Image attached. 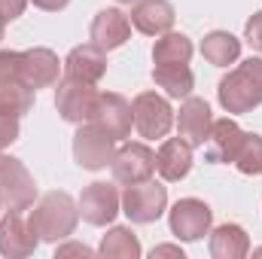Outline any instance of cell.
Returning a JSON list of instances; mask_svg holds the SVG:
<instances>
[{"label":"cell","mask_w":262,"mask_h":259,"mask_svg":"<svg viewBox=\"0 0 262 259\" xmlns=\"http://www.w3.org/2000/svg\"><path fill=\"white\" fill-rule=\"evenodd\" d=\"M247 250H250V241H247L241 226H229L226 223L210 238V253L216 259H238V256H244Z\"/></svg>","instance_id":"obj_21"},{"label":"cell","mask_w":262,"mask_h":259,"mask_svg":"<svg viewBox=\"0 0 262 259\" xmlns=\"http://www.w3.org/2000/svg\"><path fill=\"white\" fill-rule=\"evenodd\" d=\"M34 177L18 159L0 156V201L9 204V210H28L34 204Z\"/></svg>","instance_id":"obj_4"},{"label":"cell","mask_w":262,"mask_h":259,"mask_svg":"<svg viewBox=\"0 0 262 259\" xmlns=\"http://www.w3.org/2000/svg\"><path fill=\"white\" fill-rule=\"evenodd\" d=\"M25 3H28V0H0V18H3V21L18 18V15L25 12Z\"/></svg>","instance_id":"obj_30"},{"label":"cell","mask_w":262,"mask_h":259,"mask_svg":"<svg viewBox=\"0 0 262 259\" xmlns=\"http://www.w3.org/2000/svg\"><path fill=\"white\" fill-rule=\"evenodd\" d=\"M131 116H134V128L140 137H165L171 131V104L165 98H159L156 92H143L134 98L131 104Z\"/></svg>","instance_id":"obj_5"},{"label":"cell","mask_w":262,"mask_h":259,"mask_svg":"<svg viewBox=\"0 0 262 259\" xmlns=\"http://www.w3.org/2000/svg\"><path fill=\"white\" fill-rule=\"evenodd\" d=\"M207 162H235L241 143H244V131L238 128L232 119H216L210 125V134H207Z\"/></svg>","instance_id":"obj_15"},{"label":"cell","mask_w":262,"mask_h":259,"mask_svg":"<svg viewBox=\"0 0 262 259\" xmlns=\"http://www.w3.org/2000/svg\"><path fill=\"white\" fill-rule=\"evenodd\" d=\"M238 52H241V43H238L232 34H226V31H213V34H207L204 43H201V55L216 67L232 64V61L238 58Z\"/></svg>","instance_id":"obj_23"},{"label":"cell","mask_w":262,"mask_h":259,"mask_svg":"<svg viewBox=\"0 0 262 259\" xmlns=\"http://www.w3.org/2000/svg\"><path fill=\"white\" fill-rule=\"evenodd\" d=\"M113 137L107 134V131H101L98 125H82V128L76 131V137H73V156H76V162L82 165V168H92V171H98V168H107L110 162H113Z\"/></svg>","instance_id":"obj_8"},{"label":"cell","mask_w":262,"mask_h":259,"mask_svg":"<svg viewBox=\"0 0 262 259\" xmlns=\"http://www.w3.org/2000/svg\"><path fill=\"white\" fill-rule=\"evenodd\" d=\"M31 229L46 238V241H58V238H67L76 226V204L67 192H49L40 198V204L31 210L28 217Z\"/></svg>","instance_id":"obj_2"},{"label":"cell","mask_w":262,"mask_h":259,"mask_svg":"<svg viewBox=\"0 0 262 259\" xmlns=\"http://www.w3.org/2000/svg\"><path fill=\"white\" fill-rule=\"evenodd\" d=\"M101 253L104 256H140V244H137L134 232H128V229H113L104 238Z\"/></svg>","instance_id":"obj_26"},{"label":"cell","mask_w":262,"mask_h":259,"mask_svg":"<svg viewBox=\"0 0 262 259\" xmlns=\"http://www.w3.org/2000/svg\"><path fill=\"white\" fill-rule=\"evenodd\" d=\"M152 256H180V259H183V253H180L177 247H156V250H152Z\"/></svg>","instance_id":"obj_33"},{"label":"cell","mask_w":262,"mask_h":259,"mask_svg":"<svg viewBox=\"0 0 262 259\" xmlns=\"http://www.w3.org/2000/svg\"><path fill=\"white\" fill-rule=\"evenodd\" d=\"M247 43L262 52V12H256V15L247 21Z\"/></svg>","instance_id":"obj_28"},{"label":"cell","mask_w":262,"mask_h":259,"mask_svg":"<svg viewBox=\"0 0 262 259\" xmlns=\"http://www.w3.org/2000/svg\"><path fill=\"white\" fill-rule=\"evenodd\" d=\"M34 107V89L21 79V76H6L0 79V110L25 116Z\"/></svg>","instance_id":"obj_20"},{"label":"cell","mask_w":262,"mask_h":259,"mask_svg":"<svg viewBox=\"0 0 262 259\" xmlns=\"http://www.w3.org/2000/svg\"><path fill=\"white\" fill-rule=\"evenodd\" d=\"M67 253H79V256H92V250H89V247H79V244H70V247H61V250H58V256H67Z\"/></svg>","instance_id":"obj_32"},{"label":"cell","mask_w":262,"mask_h":259,"mask_svg":"<svg viewBox=\"0 0 262 259\" xmlns=\"http://www.w3.org/2000/svg\"><path fill=\"white\" fill-rule=\"evenodd\" d=\"M89 122L98 125L101 131H107L113 140H122L131 134V125H134L131 104L122 95H98V104H95Z\"/></svg>","instance_id":"obj_9"},{"label":"cell","mask_w":262,"mask_h":259,"mask_svg":"<svg viewBox=\"0 0 262 259\" xmlns=\"http://www.w3.org/2000/svg\"><path fill=\"white\" fill-rule=\"evenodd\" d=\"M152 79L168 92V98H189L192 92V70L186 64H156Z\"/></svg>","instance_id":"obj_22"},{"label":"cell","mask_w":262,"mask_h":259,"mask_svg":"<svg viewBox=\"0 0 262 259\" xmlns=\"http://www.w3.org/2000/svg\"><path fill=\"white\" fill-rule=\"evenodd\" d=\"M210 107L207 101L201 98H189L183 107H180V119H177V128H180V137L189 143V146H204L207 134H210Z\"/></svg>","instance_id":"obj_16"},{"label":"cell","mask_w":262,"mask_h":259,"mask_svg":"<svg viewBox=\"0 0 262 259\" xmlns=\"http://www.w3.org/2000/svg\"><path fill=\"white\" fill-rule=\"evenodd\" d=\"M220 104L229 113H247L262 104V58L238 64L220 82Z\"/></svg>","instance_id":"obj_1"},{"label":"cell","mask_w":262,"mask_h":259,"mask_svg":"<svg viewBox=\"0 0 262 259\" xmlns=\"http://www.w3.org/2000/svg\"><path fill=\"white\" fill-rule=\"evenodd\" d=\"M119 3H131V0H119Z\"/></svg>","instance_id":"obj_35"},{"label":"cell","mask_w":262,"mask_h":259,"mask_svg":"<svg viewBox=\"0 0 262 259\" xmlns=\"http://www.w3.org/2000/svg\"><path fill=\"white\" fill-rule=\"evenodd\" d=\"M192 168V146L183 137H171L162 143L159 156H156V171L162 174V180H183Z\"/></svg>","instance_id":"obj_17"},{"label":"cell","mask_w":262,"mask_h":259,"mask_svg":"<svg viewBox=\"0 0 262 259\" xmlns=\"http://www.w3.org/2000/svg\"><path fill=\"white\" fill-rule=\"evenodd\" d=\"M165 204H168V192L152 177L143 180V183L128 186L125 195H122V207H125V213L134 223H152V220H159L162 210H165Z\"/></svg>","instance_id":"obj_6"},{"label":"cell","mask_w":262,"mask_h":259,"mask_svg":"<svg viewBox=\"0 0 262 259\" xmlns=\"http://www.w3.org/2000/svg\"><path fill=\"white\" fill-rule=\"evenodd\" d=\"M15 137H18V116H15V113L0 110V149H3V146H9Z\"/></svg>","instance_id":"obj_27"},{"label":"cell","mask_w":262,"mask_h":259,"mask_svg":"<svg viewBox=\"0 0 262 259\" xmlns=\"http://www.w3.org/2000/svg\"><path fill=\"white\" fill-rule=\"evenodd\" d=\"M37 247V232L21 217V210H9L0 223V253L3 256H28Z\"/></svg>","instance_id":"obj_12"},{"label":"cell","mask_w":262,"mask_h":259,"mask_svg":"<svg viewBox=\"0 0 262 259\" xmlns=\"http://www.w3.org/2000/svg\"><path fill=\"white\" fill-rule=\"evenodd\" d=\"M189 55H192V43L183 34H165L152 49L156 64H189Z\"/></svg>","instance_id":"obj_24"},{"label":"cell","mask_w":262,"mask_h":259,"mask_svg":"<svg viewBox=\"0 0 262 259\" xmlns=\"http://www.w3.org/2000/svg\"><path fill=\"white\" fill-rule=\"evenodd\" d=\"M18 76L37 92L43 85H52L58 79V58L49 49H28L18 52Z\"/></svg>","instance_id":"obj_14"},{"label":"cell","mask_w":262,"mask_h":259,"mask_svg":"<svg viewBox=\"0 0 262 259\" xmlns=\"http://www.w3.org/2000/svg\"><path fill=\"white\" fill-rule=\"evenodd\" d=\"M131 25L140 34H149V37L165 34L174 25V6L168 0H140L131 9Z\"/></svg>","instance_id":"obj_18"},{"label":"cell","mask_w":262,"mask_h":259,"mask_svg":"<svg viewBox=\"0 0 262 259\" xmlns=\"http://www.w3.org/2000/svg\"><path fill=\"white\" fill-rule=\"evenodd\" d=\"M110 165H113V180L116 183L134 186V183H143L156 174V153L143 143H125L113 156Z\"/></svg>","instance_id":"obj_7"},{"label":"cell","mask_w":262,"mask_h":259,"mask_svg":"<svg viewBox=\"0 0 262 259\" xmlns=\"http://www.w3.org/2000/svg\"><path fill=\"white\" fill-rule=\"evenodd\" d=\"M3 25H6V21H3V18H0V40H3Z\"/></svg>","instance_id":"obj_34"},{"label":"cell","mask_w":262,"mask_h":259,"mask_svg":"<svg viewBox=\"0 0 262 259\" xmlns=\"http://www.w3.org/2000/svg\"><path fill=\"white\" fill-rule=\"evenodd\" d=\"M18 76V52H0V79Z\"/></svg>","instance_id":"obj_29"},{"label":"cell","mask_w":262,"mask_h":259,"mask_svg":"<svg viewBox=\"0 0 262 259\" xmlns=\"http://www.w3.org/2000/svg\"><path fill=\"white\" fill-rule=\"evenodd\" d=\"M171 229L183 241H198L210 229V207L198 198H183L171 210Z\"/></svg>","instance_id":"obj_10"},{"label":"cell","mask_w":262,"mask_h":259,"mask_svg":"<svg viewBox=\"0 0 262 259\" xmlns=\"http://www.w3.org/2000/svg\"><path fill=\"white\" fill-rule=\"evenodd\" d=\"M79 213L92 226H107L119 213V192L110 183H92L79 195Z\"/></svg>","instance_id":"obj_11"},{"label":"cell","mask_w":262,"mask_h":259,"mask_svg":"<svg viewBox=\"0 0 262 259\" xmlns=\"http://www.w3.org/2000/svg\"><path fill=\"white\" fill-rule=\"evenodd\" d=\"M98 89L95 82H82V79H73V76H64L58 82V98H55V107L58 113L64 116L67 122H89L92 119V110L98 104Z\"/></svg>","instance_id":"obj_3"},{"label":"cell","mask_w":262,"mask_h":259,"mask_svg":"<svg viewBox=\"0 0 262 259\" xmlns=\"http://www.w3.org/2000/svg\"><path fill=\"white\" fill-rule=\"evenodd\" d=\"M235 165L241 174H262V137L259 134H244V143L235 156Z\"/></svg>","instance_id":"obj_25"},{"label":"cell","mask_w":262,"mask_h":259,"mask_svg":"<svg viewBox=\"0 0 262 259\" xmlns=\"http://www.w3.org/2000/svg\"><path fill=\"white\" fill-rule=\"evenodd\" d=\"M67 76L73 79H82V82H98L107 70V58H104V49H98L95 43L89 46H76L64 61Z\"/></svg>","instance_id":"obj_19"},{"label":"cell","mask_w":262,"mask_h":259,"mask_svg":"<svg viewBox=\"0 0 262 259\" xmlns=\"http://www.w3.org/2000/svg\"><path fill=\"white\" fill-rule=\"evenodd\" d=\"M70 0H34V6H40V9H49V12H55V9H64Z\"/></svg>","instance_id":"obj_31"},{"label":"cell","mask_w":262,"mask_h":259,"mask_svg":"<svg viewBox=\"0 0 262 259\" xmlns=\"http://www.w3.org/2000/svg\"><path fill=\"white\" fill-rule=\"evenodd\" d=\"M128 34H131V18L125 12H119V9H104V12H98L95 21H92V31H89L92 43H95L98 49H104V52L122 46V43L128 40Z\"/></svg>","instance_id":"obj_13"}]
</instances>
